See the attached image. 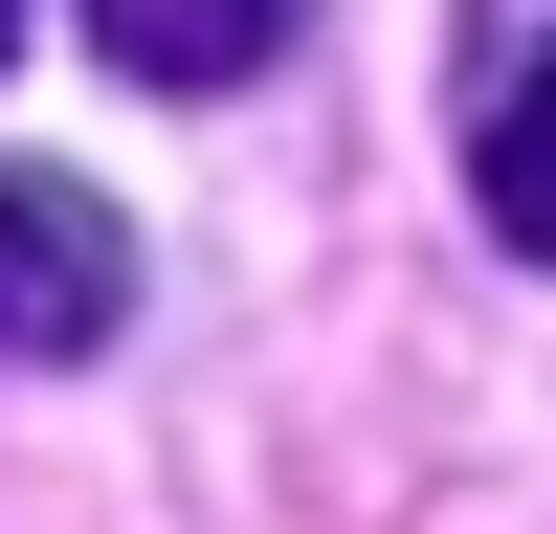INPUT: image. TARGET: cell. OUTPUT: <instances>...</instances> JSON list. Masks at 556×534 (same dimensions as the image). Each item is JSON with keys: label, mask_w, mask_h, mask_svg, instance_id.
<instances>
[{"label": "cell", "mask_w": 556, "mask_h": 534, "mask_svg": "<svg viewBox=\"0 0 556 534\" xmlns=\"http://www.w3.org/2000/svg\"><path fill=\"white\" fill-rule=\"evenodd\" d=\"M0 44H23V0H0Z\"/></svg>", "instance_id": "cell-4"}, {"label": "cell", "mask_w": 556, "mask_h": 534, "mask_svg": "<svg viewBox=\"0 0 556 534\" xmlns=\"http://www.w3.org/2000/svg\"><path fill=\"white\" fill-rule=\"evenodd\" d=\"M468 201H490V223H513V245L556 267V44H534L513 89H490V134H468Z\"/></svg>", "instance_id": "cell-3"}, {"label": "cell", "mask_w": 556, "mask_h": 534, "mask_svg": "<svg viewBox=\"0 0 556 534\" xmlns=\"http://www.w3.org/2000/svg\"><path fill=\"white\" fill-rule=\"evenodd\" d=\"M112 312H134V223L89 201V178L0 156V379H45V356H112Z\"/></svg>", "instance_id": "cell-1"}, {"label": "cell", "mask_w": 556, "mask_h": 534, "mask_svg": "<svg viewBox=\"0 0 556 534\" xmlns=\"http://www.w3.org/2000/svg\"><path fill=\"white\" fill-rule=\"evenodd\" d=\"M67 23H89V44H112V67H134V89H245V67H267V44H290V23H312V0H67Z\"/></svg>", "instance_id": "cell-2"}]
</instances>
